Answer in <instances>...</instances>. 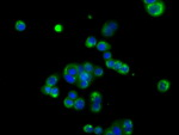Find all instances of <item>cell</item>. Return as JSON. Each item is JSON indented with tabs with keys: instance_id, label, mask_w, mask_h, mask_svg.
<instances>
[{
	"instance_id": "cell-1",
	"label": "cell",
	"mask_w": 179,
	"mask_h": 135,
	"mask_svg": "<svg viewBox=\"0 0 179 135\" xmlns=\"http://www.w3.org/2000/svg\"><path fill=\"white\" fill-rule=\"evenodd\" d=\"M144 10L152 17H160L166 12V4L162 0H155L154 4L144 6Z\"/></svg>"
},
{
	"instance_id": "cell-2",
	"label": "cell",
	"mask_w": 179,
	"mask_h": 135,
	"mask_svg": "<svg viewBox=\"0 0 179 135\" xmlns=\"http://www.w3.org/2000/svg\"><path fill=\"white\" fill-rule=\"evenodd\" d=\"M105 135H122L123 134V128H122V120H115L109 128L104 129Z\"/></svg>"
},
{
	"instance_id": "cell-3",
	"label": "cell",
	"mask_w": 179,
	"mask_h": 135,
	"mask_svg": "<svg viewBox=\"0 0 179 135\" xmlns=\"http://www.w3.org/2000/svg\"><path fill=\"white\" fill-rule=\"evenodd\" d=\"M62 73L78 77L79 75V63L78 62H71V63H68V65L63 68V72Z\"/></svg>"
},
{
	"instance_id": "cell-4",
	"label": "cell",
	"mask_w": 179,
	"mask_h": 135,
	"mask_svg": "<svg viewBox=\"0 0 179 135\" xmlns=\"http://www.w3.org/2000/svg\"><path fill=\"white\" fill-rule=\"evenodd\" d=\"M170 87H171V81L166 78L160 79V80L158 81V91L161 92V93L167 92L170 90Z\"/></svg>"
},
{
	"instance_id": "cell-5",
	"label": "cell",
	"mask_w": 179,
	"mask_h": 135,
	"mask_svg": "<svg viewBox=\"0 0 179 135\" xmlns=\"http://www.w3.org/2000/svg\"><path fill=\"white\" fill-rule=\"evenodd\" d=\"M59 80H60V75L58 73L52 74V75H49L45 79V85H49V86L54 87V86H56V84L59 83Z\"/></svg>"
},
{
	"instance_id": "cell-6",
	"label": "cell",
	"mask_w": 179,
	"mask_h": 135,
	"mask_svg": "<svg viewBox=\"0 0 179 135\" xmlns=\"http://www.w3.org/2000/svg\"><path fill=\"white\" fill-rule=\"evenodd\" d=\"M96 48H97V50H98V52H102V53H104V52H110L111 44L108 43L106 41H99L98 43H97Z\"/></svg>"
},
{
	"instance_id": "cell-7",
	"label": "cell",
	"mask_w": 179,
	"mask_h": 135,
	"mask_svg": "<svg viewBox=\"0 0 179 135\" xmlns=\"http://www.w3.org/2000/svg\"><path fill=\"white\" fill-rule=\"evenodd\" d=\"M90 99H91L92 103H102L103 100V94L98 91H93L90 93Z\"/></svg>"
},
{
	"instance_id": "cell-8",
	"label": "cell",
	"mask_w": 179,
	"mask_h": 135,
	"mask_svg": "<svg viewBox=\"0 0 179 135\" xmlns=\"http://www.w3.org/2000/svg\"><path fill=\"white\" fill-rule=\"evenodd\" d=\"M100 33H102V35L104 36V37H112L113 35H115V33L111 30V28L105 23V24L102 26V29H100Z\"/></svg>"
},
{
	"instance_id": "cell-9",
	"label": "cell",
	"mask_w": 179,
	"mask_h": 135,
	"mask_svg": "<svg viewBox=\"0 0 179 135\" xmlns=\"http://www.w3.org/2000/svg\"><path fill=\"white\" fill-rule=\"evenodd\" d=\"M97 38H96V36H88L87 38H86V41H85V47L86 48H93V47H96L97 45Z\"/></svg>"
},
{
	"instance_id": "cell-10",
	"label": "cell",
	"mask_w": 179,
	"mask_h": 135,
	"mask_svg": "<svg viewBox=\"0 0 179 135\" xmlns=\"http://www.w3.org/2000/svg\"><path fill=\"white\" fill-rule=\"evenodd\" d=\"M74 108L75 110H83L85 108V99L83 97H78L75 100H74Z\"/></svg>"
},
{
	"instance_id": "cell-11",
	"label": "cell",
	"mask_w": 179,
	"mask_h": 135,
	"mask_svg": "<svg viewBox=\"0 0 179 135\" xmlns=\"http://www.w3.org/2000/svg\"><path fill=\"white\" fill-rule=\"evenodd\" d=\"M78 79H80V80H86V81H90V83H92L93 81V75L92 73H87V72H84L83 73H80L78 75Z\"/></svg>"
},
{
	"instance_id": "cell-12",
	"label": "cell",
	"mask_w": 179,
	"mask_h": 135,
	"mask_svg": "<svg viewBox=\"0 0 179 135\" xmlns=\"http://www.w3.org/2000/svg\"><path fill=\"white\" fill-rule=\"evenodd\" d=\"M92 75H93V80L94 79H98L100 77L104 75V69L100 67V66H94V69L92 72Z\"/></svg>"
},
{
	"instance_id": "cell-13",
	"label": "cell",
	"mask_w": 179,
	"mask_h": 135,
	"mask_svg": "<svg viewBox=\"0 0 179 135\" xmlns=\"http://www.w3.org/2000/svg\"><path fill=\"white\" fill-rule=\"evenodd\" d=\"M62 78L64 79V81H67L68 84H77L78 81V77L74 75H71V74H66V73H62Z\"/></svg>"
},
{
	"instance_id": "cell-14",
	"label": "cell",
	"mask_w": 179,
	"mask_h": 135,
	"mask_svg": "<svg viewBox=\"0 0 179 135\" xmlns=\"http://www.w3.org/2000/svg\"><path fill=\"white\" fill-rule=\"evenodd\" d=\"M122 120V128L123 129H132L133 128V121L130 118H121Z\"/></svg>"
},
{
	"instance_id": "cell-15",
	"label": "cell",
	"mask_w": 179,
	"mask_h": 135,
	"mask_svg": "<svg viewBox=\"0 0 179 135\" xmlns=\"http://www.w3.org/2000/svg\"><path fill=\"white\" fill-rule=\"evenodd\" d=\"M14 29L17 31H19V33H23V31L26 29V24L23 20H17L14 24Z\"/></svg>"
},
{
	"instance_id": "cell-16",
	"label": "cell",
	"mask_w": 179,
	"mask_h": 135,
	"mask_svg": "<svg viewBox=\"0 0 179 135\" xmlns=\"http://www.w3.org/2000/svg\"><path fill=\"white\" fill-rule=\"evenodd\" d=\"M90 81H86V80H80V79H78V81H77V86L79 87V89H81V90H86V89H88L90 87Z\"/></svg>"
},
{
	"instance_id": "cell-17",
	"label": "cell",
	"mask_w": 179,
	"mask_h": 135,
	"mask_svg": "<svg viewBox=\"0 0 179 135\" xmlns=\"http://www.w3.org/2000/svg\"><path fill=\"white\" fill-rule=\"evenodd\" d=\"M102 103H92V105H91V111L93 114H98L102 111Z\"/></svg>"
},
{
	"instance_id": "cell-18",
	"label": "cell",
	"mask_w": 179,
	"mask_h": 135,
	"mask_svg": "<svg viewBox=\"0 0 179 135\" xmlns=\"http://www.w3.org/2000/svg\"><path fill=\"white\" fill-rule=\"evenodd\" d=\"M129 71H130L129 65H127V63H122V66H121V68L118 71V73L122 74V75H127L129 73Z\"/></svg>"
},
{
	"instance_id": "cell-19",
	"label": "cell",
	"mask_w": 179,
	"mask_h": 135,
	"mask_svg": "<svg viewBox=\"0 0 179 135\" xmlns=\"http://www.w3.org/2000/svg\"><path fill=\"white\" fill-rule=\"evenodd\" d=\"M63 105H64V108H67V109H72L73 107H74V100L71 99L69 97H66L63 99Z\"/></svg>"
},
{
	"instance_id": "cell-20",
	"label": "cell",
	"mask_w": 179,
	"mask_h": 135,
	"mask_svg": "<svg viewBox=\"0 0 179 135\" xmlns=\"http://www.w3.org/2000/svg\"><path fill=\"white\" fill-rule=\"evenodd\" d=\"M52 89L53 87L49 86V85H43L42 87H41V93L44 94V96H49L50 92H52Z\"/></svg>"
},
{
	"instance_id": "cell-21",
	"label": "cell",
	"mask_w": 179,
	"mask_h": 135,
	"mask_svg": "<svg viewBox=\"0 0 179 135\" xmlns=\"http://www.w3.org/2000/svg\"><path fill=\"white\" fill-rule=\"evenodd\" d=\"M84 69H85V72H87V73H92L93 72V69H94V65L92 62H85L84 63Z\"/></svg>"
},
{
	"instance_id": "cell-22",
	"label": "cell",
	"mask_w": 179,
	"mask_h": 135,
	"mask_svg": "<svg viewBox=\"0 0 179 135\" xmlns=\"http://www.w3.org/2000/svg\"><path fill=\"white\" fill-rule=\"evenodd\" d=\"M49 96H50L53 99H56V98L60 96V89H59V87H56V86H54L53 89H52V92H50Z\"/></svg>"
},
{
	"instance_id": "cell-23",
	"label": "cell",
	"mask_w": 179,
	"mask_h": 135,
	"mask_svg": "<svg viewBox=\"0 0 179 135\" xmlns=\"http://www.w3.org/2000/svg\"><path fill=\"white\" fill-rule=\"evenodd\" d=\"M106 24L111 28V30L113 31V33H116V31L118 30V23L116 20H109V22H106Z\"/></svg>"
},
{
	"instance_id": "cell-24",
	"label": "cell",
	"mask_w": 179,
	"mask_h": 135,
	"mask_svg": "<svg viewBox=\"0 0 179 135\" xmlns=\"http://www.w3.org/2000/svg\"><path fill=\"white\" fill-rule=\"evenodd\" d=\"M54 31L56 34H62L64 31V26L61 24V23H58V24H55V26H54Z\"/></svg>"
},
{
	"instance_id": "cell-25",
	"label": "cell",
	"mask_w": 179,
	"mask_h": 135,
	"mask_svg": "<svg viewBox=\"0 0 179 135\" xmlns=\"http://www.w3.org/2000/svg\"><path fill=\"white\" fill-rule=\"evenodd\" d=\"M93 128H94L93 124L87 123V124L84 126V132H85V133H93Z\"/></svg>"
},
{
	"instance_id": "cell-26",
	"label": "cell",
	"mask_w": 179,
	"mask_h": 135,
	"mask_svg": "<svg viewBox=\"0 0 179 135\" xmlns=\"http://www.w3.org/2000/svg\"><path fill=\"white\" fill-rule=\"evenodd\" d=\"M67 97H69V98H71V99H73V100H75V99L79 97V94H78V92H77V91L72 90V91H69V92H68Z\"/></svg>"
},
{
	"instance_id": "cell-27",
	"label": "cell",
	"mask_w": 179,
	"mask_h": 135,
	"mask_svg": "<svg viewBox=\"0 0 179 135\" xmlns=\"http://www.w3.org/2000/svg\"><path fill=\"white\" fill-rule=\"evenodd\" d=\"M116 59H110V60H108V61H105V65H106V67L108 68H113V66H115V63H116Z\"/></svg>"
},
{
	"instance_id": "cell-28",
	"label": "cell",
	"mask_w": 179,
	"mask_h": 135,
	"mask_svg": "<svg viewBox=\"0 0 179 135\" xmlns=\"http://www.w3.org/2000/svg\"><path fill=\"white\" fill-rule=\"evenodd\" d=\"M93 133L94 134H104V128L102 126H96L93 128Z\"/></svg>"
},
{
	"instance_id": "cell-29",
	"label": "cell",
	"mask_w": 179,
	"mask_h": 135,
	"mask_svg": "<svg viewBox=\"0 0 179 135\" xmlns=\"http://www.w3.org/2000/svg\"><path fill=\"white\" fill-rule=\"evenodd\" d=\"M103 59H104L105 61H108V60L112 59V54H111V52H104V53H103Z\"/></svg>"
},
{
	"instance_id": "cell-30",
	"label": "cell",
	"mask_w": 179,
	"mask_h": 135,
	"mask_svg": "<svg viewBox=\"0 0 179 135\" xmlns=\"http://www.w3.org/2000/svg\"><path fill=\"white\" fill-rule=\"evenodd\" d=\"M122 63H123V62H122V61H119V60H117L116 61V63H115V66H113V71H117V72H118V71H119V68H121V66H122Z\"/></svg>"
},
{
	"instance_id": "cell-31",
	"label": "cell",
	"mask_w": 179,
	"mask_h": 135,
	"mask_svg": "<svg viewBox=\"0 0 179 135\" xmlns=\"http://www.w3.org/2000/svg\"><path fill=\"white\" fill-rule=\"evenodd\" d=\"M154 1H155V0H143V5L144 6H149V5L154 4Z\"/></svg>"
},
{
	"instance_id": "cell-32",
	"label": "cell",
	"mask_w": 179,
	"mask_h": 135,
	"mask_svg": "<svg viewBox=\"0 0 179 135\" xmlns=\"http://www.w3.org/2000/svg\"><path fill=\"white\" fill-rule=\"evenodd\" d=\"M84 71H85V69H84V63H79V74L83 73Z\"/></svg>"
},
{
	"instance_id": "cell-33",
	"label": "cell",
	"mask_w": 179,
	"mask_h": 135,
	"mask_svg": "<svg viewBox=\"0 0 179 135\" xmlns=\"http://www.w3.org/2000/svg\"><path fill=\"white\" fill-rule=\"evenodd\" d=\"M133 133V128L132 129H123V134H127V135H130Z\"/></svg>"
}]
</instances>
